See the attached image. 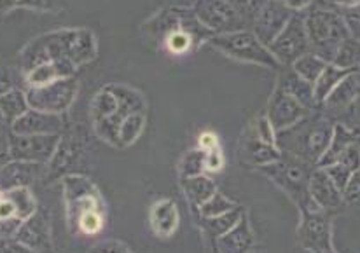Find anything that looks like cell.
<instances>
[{
	"mask_svg": "<svg viewBox=\"0 0 360 253\" xmlns=\"http://www.w3.org/2000/svg\"><path fill=\"white\" fill-rule=\"evenodd\" d=\"M18 2H20V0H0V14H6L9 13V11L16 9Z\"/></svg>",
	"mask_w": 360,
	"mask_h": 253,
	"instance_id": "c3c4849f",
	"label": "cell"
},
{
	"mask_svg": "<svg viewBox=\"0 0 360 253\" xmlns=\"http://www.w3.org/2000/svg\"><path fill=\"white\" fill-rule=\"evenodd\" d=\"M269 53L276 58L280 65L290 67L297 58L309 53L308 34H306L304 11L294 13L289 23L283 27V30L268 44Z\"/></svg>",
	"mask_w": 360,
	"mask_h": 253,
	"instance_id": "9c48e42d",
	"label": "cell"
},
{
	"mask_svg": "<svg viewBox=\"0 0 360 253\" xmlns=\"http://www.w3.org/2000/svg\"><path fill=\"white\" fill-rule=\"evenodd\" d=\"M252 233L243 219L229 233L219 238L217 247L221 253H245L252 247Z\"/></svg>",
	"mask_w": 360,
	"mask_h": 253,
	"instance_id": "484cf974",
	"label": "cell"
},
{
	"mask_svg": "<svg viewBox=\"0 0 360 253\" xmlns=\"http://www.w3.org/2000/svg\"><path fill=\"white\" fill-rule=\"evenodd\" d=\"M60 138L61 135H14V133H9L11 159L48 164L58 149Z\"/></svg>",
	"mask_w": 360,
	"mask_h": 253,
	"instance_id": "4fadbf2b",
	"label": "cell"
},
{
	"mask_svg": "<svg viewBox=\"0 0 360 253\" xmlns=\"http://www.w3.org/2000/svg\"><path fill=\"white\" fill-rule=\"evenodd\" d=\"M4 122H0V168L11 162V147H9V128H4Z\"/></svg>",
	"mask_w": 360,
	"mask_h": 253,
	"instance_id": "60d3db41",
	"label": "cell"
},
{
	"mask_svg": "<svg viewBox=\"0 0 360 253\" xmlns=\"http://www.w3.org/2000/svg\"><path fill=\"white\" fill-rule=\"evenodd\" d=\"M338 11H340L341 18H343L345 25H347L350 37L360 41V4L352 7H338Z\"/></svg>",
	"mask_w": 360,
	"mask_h": 253,
	"instance_id": "d590c367",
	"label": "cell"
},
{
	"mask_svg": "<svg viewBox=\"0 0 360 253\" xmlns=\"http://www.w3.org/2000/svg\"><path fill=\"white\" fill-rule=\"evenodd\" d=\"M96 58V39L89 30H58L34 39L20 53L18 63L28 74L42 63H53L61 77H74L81 65Z\"/></svg>",
	"mask_w": 360,
	"mask_h": 253,
	"instance_id": "6da1fadb",
	"label": "cell"
},
{
	"mask_svg": "<svg viewBox=\"0 0 360 253\" xmlns=\"http://www.w3.org/2000/svg\"><path fill=\"white\" fill-rule=\"evenodd\" d=\"M254 131H255V136H257V138L264 140V142H268V143H275L276 145V131L273 129L271 122L268 121L266 114L259 115V117L255 119Z\"/></svg>",
	"mask_w": 360,
	"mask_h": 253,
	"instance_id": "f35d334b",
	"label": "cell"
},
{
	"mask_svg": "<svg viewBox=\"0 0 360 253\" xmlns=\"http://www.w3.org/2000/svg\"><path fill=\"white\" fill-rule=\"evenodd\" d=\"M28 101L27 95L21 89H11V91L0 95V114H2L4 122L7 126L13 124L16 119H20L21 115L27 114L28 110Z\"/></svg>",
	"mask_w": 360,
	"mask_h": 253,
	"instance_id": "83f0119b",
	"label": "cell"
},
{
	"mask_svg": "<svg viewBox=\"0 0 360 253\" xmlns=\"http://www.w3.org/2000/svg\"><path fill=\"white\" fill-rule=\"evenodd\" d=\"M222 162H224V159H222L221 150H214L207 154V169H210V171H219L222 168Z\"/></svg>",
	"mask_w": 360,
	"mask_h": 253,
	"instance_id": "f6af8a7d",
	"label": "cell"
},
{
	"mask_svg": "<svg viewBox=\"0 0 360 253\" xmlns=\"http://www.w3.org/2000/svg\"><path fill=\"white\" fill-rule=\"evenodd\" d=\"M86 147L84 131L61 133V138L55 155L49 161V176H58L61 173H68V168H74L79 161H82Z\"/></svg>",
	"mask_w": 360,
	"mask_h": 253,
	"instance_id": "e0dca14e",
	"label": "cell"
},
{
	"mask_svg": "<svg viewBox=\"0 0 360 253\" xmlns=\"http://www.w3.org/2000/svg\"><path fill=\"white\" fill-rule=\"evenodd\" d=\"M207 169V152L201 149L191 150L182 159V179L187 176H196Z\"/></svg>",
	"mask_w": 360,
	"mask_h": 253,
	"instance_id": "e575fe53",
	"label": "cell"
},
{
	"mask_svg": "<svg viewBox=\"0 0 360 253\" xmlns=\"http://www.w3.org/2000/svg\"><path fill=\"white\" fill-rule=\"evenodd\" d=\"M42 166L37 162L27 161H11L0 168V190L20 189V187H28L41 176Z\"/></svg>",
	"mask_w": 360,
	"mask_h": 253,
	"instance_id": "44dd1931",
	"label": "cell"
},
{
	"mask_svg": "<svg viewBox=\"0 0 360 253\" xmlns=\"http://www.w3.org/2000/svg\"><path fill=\"white\" fill-rule=\"evenodd\" d=\"M309 112L311 110L301 105L296 98L276 88L268 101L266 117L271 122L275 131H282V129H287L296 124V122H300Z\"/></svg>",
	"mask_w": 360,
	"mask_h": 253,
	"instance_id": "5bb4252c",
	"label": "cell"
},
{
	"mask_svg": "<svg viewBox=\"0 0 360 253\" xmlns=\"http://www.w3.org/2000/svg\"><path fill=\"white\" fill-rule=\"evenodd\" d=\"M330 164H343L352 171L360 169V129L348 128L345 124H334L333 140L323 152L316 168Z\"/></svg>",
	"mask_w": 360,
	"mask_h": 253,
	"instance_id": "8fae6325",
	"label": "cell"
},
{
	"mask_svg": "<svg viewBox=\"0 0 360 253\" xmlns=\"http://www.w3.org/2000/svg\"><path fill=\"white\" fill-rule=\"evenodd\" d=\"M235 208H238V205H236L235 201L228 200V197L222 196V194L215 193L210 200L201 206L200 212L203 219H214V216L224 215V213L231 212V209Z\"/></svg>",
	"mask_w": 360,
	"mask_h": 253,
	"instance_id": "836d02e7",
	"label": "cell"
},
{
	"mask_svg": "<svg viewBox=\"0 0 360 253\" xmlns=\"http://www.w3.org/2000/svg\"><path fill=\"white\" fill-rule=\"evenodd\" d=\"M280 155H282V152L275 143L264 142V140L257 138L255 135L241 142V159L250 162V164H271V162L278 161Z\"/></svg>",
	"mask_w": 360,
	"mask_h": 253,
	"instance_id": "603a6c76",
	"label": "cell"
},
{
	"mask_svg": "<svg viewBox=\"0 0 360 253\" xmlns=\"http://www.w3.org/2000/svg\"><path fill=\"white\" fill-rule=\"evenodd\" d=\"M18 7L49 13V11H60L63 7V0H20Z\"/></svg>",
	"mask_w": 360,
	"mask_h": 253,
	"instance_id": "74e56055",
	"label": "cell"
},
{
	"mask_svg": "<svg viewBox=\"0 0 360 253\" xmlns=\"http://www.w3.org/2000/svg\"><path fill=\"white\" fill-rule=\"evenodd\" d=\"M79 91V82L75 77H61L44 86H30L27 88L28 107L48 114H60L70 108Z\"/></svg>",
	"mask_w": 360,
	"mask_h": 253,
	"instance_id": "52a82bcc",
	"label": "cell"
},
{
	"mask_svg": "<svg viewBox=\"0 0 360 253\" xmlns=\"http://www.w3.org/2000/svg\"><path fill=\"white\" fill-rule=\"evenodd\" d=\"M0 253H39L35 250H32V248L25 247V245L18 243V241H6V243H2V247H0Z\"/></svg>",
	"mask_w": 360,
	"mask_h": 253,
	"instance_id": "ee69618b",
	"label": "cell"
},
{
	"mask_svg": "<svg viewBox=\"0 0 360 253\" xmlns=\"http://www.w3.org/2000/svg\"><path fill=\"white\" fill-rule=\"evenodd\" d=\"M343 201L350 202V205H360V169L352 173L343 190Z\"/></svg>",
	"mask_w": 360,
	"mask_h": 253,
	"instance_id": "ab89813d",
	"label": "cell"
},
{
	"mask_svg": "<svg viewBox=\"0 0 360 253\" xmlns=\"http://www.w3.org/2000/svg\"><path fill=\"white\" fill-rule=\"evenodd\" d=\"M304 23L309 53L333 63L341 42L350 37L336 4L333 0H315V4L304 11Z\"/></svg>",
	"mask_w": 360,
	"mask_h": 253,
	"instance_id": "277c9868",
	"label": "cell"
},
{
	"mask_svg": "<svg viewBox=\"0 0 360 253\" xmlns=\"http://www.w3.org/2000/svg\"><path fill=\"white\" fill-rule=\"evenodd\" d=\"M315 110L290 128L276 131V147L280 152L292 154L316 166L333 140L334 122L327 114Z\"/></svg>",
	"mask_w": 360,
	"mask_h": 253,
	"instance_id": "3957f363",
	"label": "cell"
},
{
	"mask_svg": "<svg viewBox=\"0 0 360 253\" xmlns=\"http://www.w3.org/2000/svg\"><path fill=\"white\" fill-rule=\"evenodd\" d=\"M65 200H67V215L72 229H75L79 220L91 212H103L102 200L96 187L81 175H67L63 180Z\"/></svg>",
	"mask_w": 360,
	"mask_h": 253,
	"instance_id": "30bf717a",
	"label": "cell"
},
{
	"mask_svg": "<svg viewBox=\"0 0 360 253\" xmlns=\"http://www.w3.org/2000/svg\"><path fill=\"white\" fill-rule=\"evenodd\" d=\"M309 197L315 202V206L322 212H334L343 205V193L336 187V183L330 180V176L322 168L313 169L309 176Z\"/></svg>",
	"mask_w": 360,
	"mask_h": 253,
	"instance_id": "ffe728a7",
	"label": "cell"
},
{
	"mask_svg": "<svg viewBox=\"0 0 360 253\" xmlns=\"http://www.w3.org/2000/svg\"><path fill=\"white\" fill-rule=\"evenodd\" d=\"M4 196L13 202L14 208H16L18 216H20L23 222L28 219V216L34 215L35 209L39 208L37 202L34 200V196H32V193L28 190V187H20V189L7 190V193H4Z\"/></svg>",
	"mask_w": 360,
	"mask_h": 253,
	"instance_id": "4dcf8cb0",
	"label": "cell"
},
{
	"mask_svg": "<svg viewBox=\"0 0 360 253\" xmlns=\"http://www.w3.org/2000/svg\"><path fill=\"white\" fill-rule=\"evenodd\" d=\"M143 124H146V115H143V112H136V114L128 115L120 129L121 147L131 145V143L139 138L140 133H142Z\"/></svg>",
	"mask_w": 360,
	"mask_h": 253,
	"instance_id": "d6a6232c",
	"label": "cell"
},
{
	"mask_svg": "<svg viewBox=\"0 0 360 253\" xmlns=\"http://www.w3.org/2000/svg\"><path fill=\"white\" fill-rule=\"evenodd\" d=\"M146 112L142 95L128 86H103L91 103L93 126L100 138L121 147L120 129L128 115Z\"/></svg>",
	"mask_w": 360,
	"mask_h": 253,
	"instance_id": "7a4b0ae2",
	"label": "cell"
},
{
	"mask_svg": "<svg viewBox=\"0 0 360 253\" xmlns=\"http://www.w3.org/2000/svg\"><path fill=\"white\" fill-rule=\"evenodd\" d=\"M89 253H129V250L124 245L117 243V241H107V243H102L93 248Z\"/></svg>",
	"mask_w": 360,
	"mask_h": 253,
	"instance_id": "b9f144b4",
	"label": "cell"
},
{
	"mask_svg": "<svg viewBox=\"0 0 360 253\" xmlns=\"http://www.w3.org/2000/svg\"><path fill=\"white\" fill-rule=\"evenodd\" d=\"M14 135H61L65 131L63 115L28 108L27 114L9 126Z\"/></svg>",
	"mask_w": 360,
	"mask_h": 253,
	"instance_id": "ac0fdd59",
	"label": "cell"
},
{
	"mask_svg": "<svg viewBox=\"0 0 360 253\" xmlns=\"http://www.w3.org/2000/svg\"><path fill=\"white\" fill-rule=\"evenodd\" d=\"M0 247H2V241H0Z\"/></svg>",
	"mask_w": 360,
	"mask_h": 253,
	"instance_id": "11a10c76",
	"label": "cell"
},
{
	"mask_svg": "<svg viewBox=\"0 0 360 253\" xmlns=\"http://www.w3.org/2000/svg\"><path fill=\"white\" fill-rule=\"evenodd\" d=\"M357 74H359V77H360V68H359V70H357Z\"/></svg>",
	"mask_w": 360,
	"mask_h": 253,
	"instance_id": "db71d44e",
	"label": "cell"
},
{
	"mask_svg": "<svg viewBox=\"0 0 360 253\" xmlns=\"http://www.w3.org/2000/svg\"><path fill=\"white\" fill-rule=\"evenodd\" d=\"M276 88L282 89L283 93L290 95L292 98H296L301 105L309 108V110L319 108L315 101V93H313V84L304 81L301 75H297L296 72L292 70V67H280Z\"/></svg>",
	"mask_w": 360,
	"mask_h": 253,
	"instance_id": "7402d4cb",
	"label": "cell"
},
{
	"mask_svg": "<svg viewBox=\"0 0 360 253\" xmlns=\"http://www.w3.org/2000/svg\"><path fill=\"white\" fill-rule=\"evenodd\" d=\"M360 95V77L357 70L352 72L350 75L343 79L336 88L330 91V95L327 96L326 101L320 105L323 114H327L329 117L334 115H345L348 112L354 110V105L357 101Z\"/></svg>",
	"mask_w": 360,
	"mask_h": 253,
	"instance_id": "d6986e66",
	"label": "cell"
},
{
	"mask_svg": "<svg viewBox=\"0 0 360 253\" xmlns=\"http://www.w3.org/2000/svg\"><path fill=\"white\" fill-rule=\"evenodd\" d=\"M208 44L214 49L221 51L226 56L233 58V60L262 65V67L275 68V70H280V67H282L276 61V58L269 53L268 46L262 44L252 30H238L231 32V34L214 35L208 41Z\"/></svg>",
	"mask_w": 360,
	"mask_h": 253,
	"instance_id": "8992f818",
	"label": "cell"
},
{
	"mask_svg": "<svg viewBox=\"0 0 360 253\" xmlns=\"http://www.w3.org/2000/svg\"><path fill=\"white\" fill-rule=\"evenodd\" d=\"M0 122H4V119H2V114H0Z\"/></svg>",
	"mask_w": 360,
	"mask_h": 253,
	"instance_id": "f5cc1de1",
	"label": "cell"
},
{
	"mask_svg": "<svg viewBox=\"0 0 360 253\" xmlns=\"http://www.w3.org/2000/svg\"><path fill=\"white\" fill-rule=\"evenodd\" d=\"M14 241L39 253H51L53 236L48 213L41 208L35 209L34 215H30L21 223L16 236H14Z\"/></svg>",
	"mask_w": 360,
	"mask_h": 253,
	"instance_id": "2e32d148",
	"label": "cell"
},
{
	"mask_svg": "<svg viewBox=\"0 0 360 253\" xmlns=\"http://www.w3.org/2000/svg\"><path fill=\"white\" fill-rule=\"evenodd\" d=\"M200 149L203 152H214L219 150V138L214 135V133H203L200 136Z\"/></svg>",
	"mask_w": 360,
	"mask_h": 253,
	"instance_id": "7bdbcfd3",
	"label": "cell"
},
{
	"mask_svg": "<svg viewBox=\"0 0 360 253\" xmlns=\"http://www.w3.org/2000/svg\"><path fill=\"white\" fill-rule=\"evenodd\" d=\"M11 89H14V86H13V82H11L9 74H7L4 68H0V95L11 91Z\"/></svg>",
	"mask_w": 360,
	"mask_h": 253,
	"instance_id": "7dc6e473",
	"label": "cell"
},
{
	"mask_svg": "<svg viewBox=\"0 0 360 253\" xmlns=\"http://www.w3.org/2000/svg\"><path fill=\"white\" fill-rule=\"evenodd\" d=\"M311 166L296 155L282 152L278 161L261 166V169L266 176L276 182V186L282 187L301 206V209H319L309 197L308 190L309 176L313 173Z\"/></svg>",
	"mask_w": 360,
	"mask_h": 253,
	"instance_id": "5b68a950",
	"label": "cell"
},
{
	"mask_svg": "<svg viewBox=\"0 0 360 253\" xmlns=\"http://www.w3.org/2000/svg\"><path fill=\"white\" fill-rule=\"evenodd\" d=\"M193 11L201 25L214 35L248 30L243 14L229 0H196Z\"/></svg>",
	"mask_w": 360,
	"mask_h": 253,
	"instance_id": "ba28073f",
	"label": "cell"
},
{
	"mask_svg": "<svg viewBox=\"0 0 360 253\" xmlns=\"http://www.w3.org/2000/svg\"><path fill=\"white\" fill-rule=\"evenodd\" d=\"M150 223H153V229L158 236H172L179 226L177 206L168 200L158 201L150 209Z\"/></svg>",
	"mask_w": 360,
	"mask_h": 253,
	"instance_id": "cb8c5ba5",
	"label": "cell"
},
{
	"mask_svg": "<svg viewBox=\"0 0 360 253\" xmlns=\"http://www.w3.org/2000/svg\"><path fill=\"white\" fill-rule=\"evenodd\" d=\"M182 187L187 200L193 202L194 206H198V208H201L205 202L217 193V187H215L214 180H210L208 176H203V175L182 179Z\"/></svg>",
	"mask_w": 360,
	"mask_h": 253,
	"instance_id": "4316f807",
	"label": "cell"
},
{
	"mask_svg": "<svg viewBox=\"0 0 360 253\" xmlns=\"http://www.w3.org/2000/svg\"><path fill=\"white\" fill-rule=\"evenodd\" d=\"M338 7H352V6H359L360 0H333Z\"/></svg>",
	"mask_w": 360,
	"mask_h": 253,
	"instance_id": "681fc988",
	"label": "cell"
},
{
	"mask_svg": "<svg viewBox=\"0 0 360 253\" xmlns=\"http://www.w3.org/2000/svg\"><path fill=\"white\" fill-rule=\"evenodd\" d=\"M241 219H243V212H241V208L238 206V208L231 209V212L224 213V215L214 216V219H205V227H207V231L210 234L221 238L226 233H229Z\"/></svg>",
	"mask_w": 360,
	"mask_h": 253,
	"instance_id": "1f68e13d",
	"label": "cell"
},
{
	"mask_svg": "<svg viewBox=\"0 0 360 253\" xmlns=\"http://www.w3.org/2000/svg\"><path fill=\"white\" fill-rule=\"evenodd\" d=\"M352 72L355 70H345V68L336 67L333 63H327V67L323 68L322 74L319 75V79L315 81L313 84V93H315V101H316V107L320 108V105L326 101L327 96L330 95L334 88L343 81L347 75H350Z\"/></svg>",
	"mask_w": 360,
	"mask_h": 253,
	"instance_id": "d4e9b609",
	"label": "cell"
},
{
	"mask_svg": "<svg viewBox=\"0 0 360 253\" xmlns=\"http://www.w3.org/2000/svg\"><path fill=\"white\" fill-rule=\"evenodd\" d=\"M322 169L330 176V180L336 183V187L341 190V193L345 190V187H347L352 173H354L350 168H347V166H343V164H330V166H326V168H322Z\"/></svg>",
	"mask_w": 360,
	"mask_h": 253,
	"instance_id": "8d00e7d4",
	"label": "cell"
},
{
	"mask_svg": "<svg viewBox=\"0 0 360 253\" xmlns=\"http://www.w3.org/2000/svg\"><path fill=\"white\" fill-rule=\"evenodd\" d=\"M320 253H334L333 250H329V252H320Z\"/></svg>",
	"mask_w": 360,
	"mask_h": 253,
	"instance_id": "816d5d0a",
	"label": "cell"
},
{
	"mask_svg": "<svg viewBox=\"0 0 360 253\" xmlns=\"http://www.w3.org/2000/svg\"><path fill=\"white\" fill-rule=\"evenodd\" d=\"M2 197H4V193H2V190H0V201H2Z\"/></svg>",
	"mask_w": 360,
	"mask_h": 253,
	"instance_id": "f907efd6",
	"label": "cell"
},
{
	"mask_svg": "<svg viewBox=\"0 0 360 253\" xmlns=\"http://www.w3.org/2000/svg\"><path fill=\"white\" fill-rule=\"evenodd\" d=\"M290 67H292V70L296 72L297 75H301L304 81L315 84V81L319 79V75L322 74L323 68L327 67V61H323L322 58H319L316 54L306 53L304 56L297 58V60L294 61Z\"/></svg>",
	"mask_w": 360,
	"mask_h": 253,
	"instance_id": "f546056e",
	"label": "cell"
},
{
	"mask_svg": "<svg viewBox=\"0 0 360 253\" xmlns=\"http://www.w3.org/2000/svg\"><path fill=\"white\" fill-rule=\"evenodd\" d=\"M302 247L313 253L329 252L330 248V227L327 212L322 209H302V223L300 229Z\"/></svg>",
	"mask_w": 360,
	"mask_h": 253,
	"instance_id": "9a60e30c",
	"label": "cell"
},
{
	"mask_svg": "<svg viewBox=\"0 0 360 253\" xmlns=\"http://www.w3.org/2000/svg\"><path fill=\"white\" fill-rule=\"evenodd\" d=\"M294 11L289 9L280 0H261L257 9L250 16L248 28L255 34V37L268 46L280 32L283 30L289 20L292 18Z\"/></svg>",
	"mask_w": 360,
	"mask_h": 253,
	"instance_id": "7c38bea8",
	"label": "cell"
},
{
	"mask_svg": "<svg viewBox=\"0 0 360 253\" xmlns=\"http://www.w3.org/2000/svg\"><path fill=\"white\" fill-rule=\"evenodd\" d=\"M333 65L345 68V70H359L360 68V41L359 39L348 37L341 42L336 51Z\"/></svg>",
	"mask_w": 360,
	"mask_h": 253,
	"instance_id": "f1b7e54d",
	"label": "cell"
},
{
	"mask_svg": "<svg viewBox=\"0 0 360 253\" xmlns=\"http://www.w3.org/2000/svg\"><path fill=\"white\" fill-rule=\"evenodd\" d=\"M280 2L285 4L289 9H292L294 13H302V11L309 9V7L315 4V0H280Z\"/></svg>",
	"mask_w": 360,
	"mask_h": 253,
	"instance_id": "bcb514c9",
	"label": "cell"
}]
</instances>
